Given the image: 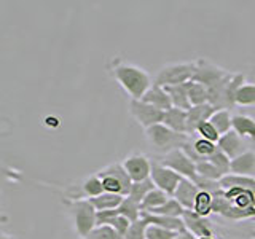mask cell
<instances>
[{
  "mask_svg": "<svg viewBox=\"0 0 255 239\" xmlns=\"http://www.w3.org/2000/svg\"><path fill=\"white\" fill-rule=\"evenodd\" d=\"M109 69L110 74L118 82V85L123 88L131 99H142L143 94L148 91V88L153 85L147 70L134 66V64L125 62L118 58L110 62Z\"/></svg>",
  "mask_w": 255,
  "mask_h": 239,
  "instance_id": "cell-1",
  "label": "cell"
},
{
  "mask_svg": "<svg viewBox=\"0 0 255 239\" xmlns=\"http://www.w3.org/2000/svg\"><path fill=\"white\" fill-rule=\"evenodd\" d=\"M246 83V75L238 72V74H230L220 80L219 83L207 88V102L211 104L215 110H230L236 106L235 96L236 91Z\"/></svg>",
  "mask_w": 255,
  "mask_h": 239,
  "instance_id": "cell-2",
  "label": "cell"
},
{
  "mask_svg": "<svg viewBox=\"0 0 255 239\" xmlns=\"http://www.w3.org/2000/svg\"><path fill=\"white\" fill-rule=\"evenodd\" d=\"M74 222L75 233L80 239H85L98 227V211L94 209L90 199H67L64 201Z\"/></svg>",
  "mask_w": 255,
  "mask_h": 239,
  "instance_id": "cell-3",
  "label": "cell"
},
{
  "mask_svg": "<svg viewBox=\"0 0 255 239\" xmlns=\"http://www.w3.org/2000/svg\"><path fill=\"white\" fill-rule=\"evenodd\" d=\"M145 137L150 145L163 155L169 153L172 150L183 148V145L191 139L187 134L174 132L163 123L155 124V126L148 127V129H145Z\"/></svg>",
  "mask_w": 255,
  "mask_h": 239,
  "instance_id": "cell-4",
  "label": "cell"
},
{
  "mask_svg": "<svg viewBox=\"0 0 255 239\" xmlns=\"http://www.w3.org/2000/svg\"><path fill=\"white\" fill-rule=\"evenodd\" d=\"M102 180V187L106 193H114V195H122L128 196L132 182L129 175L125 171L122 163H112L106 167H102L101 171L96 172Z\"/></svg>",
  "mask_w": 255,
  "mask_h": 239,
  "instance_id": "cell-5",
  "label": "cell"
},
{
  "mask_svg": "<svg viewBox=\"0 0 255 239\" xmlns=\"http://www.w3.org/2000/svg\"><path fill=\"white\" fill-rule=\"evenodd\" d=\"M195 74V62H172L166 64L156 72L153 83L158 86H175L191 82Z\"/></svg>",
  "mask_w": 255,
  "mask_h": 239,
  "instance_id": "cell-6",
  "label": "cell"
},
{
  "mask_svg": "<svg viewBox=\"0 0 255 239\" xmlns=\"http://www.w3.org/2000/svg\"><path fill=\"white\" fill-rule=\"evenodd\" d=\"M159 163L166 167H169V169H172L174 172H177L179 175H182L183 179H188L191 182H195L198 177L196 164L182 148L172 150V151H169V153L163 155L161 159H159Z\"/></svg>",
  "mask_w": 255,
  "mask_h": 239,
  "instance_id": "cell-7",
  "label": "cell"
},
{
  "mask_svg": "<svg viewBox=\"0 0 255 239\" xmlns=\"http://www.w3.org/2000/svg\"><path fill=\"white\" fill-rule=\"evenodd\" d=\"M193 62H195V74L191 82L201 83L206 88L214 86L215 83H219L220 80H223L230 74L228 70L214 64L212 61H207L206 58H198Z\"/></svg>",
  "mask_w": 255,
  "mask_h": 239,
  "instance_id": "cell-8",
  "label": "cell"
},
{
  "mask_svg": "<svg viewBox=\"0 0 255 239\" xmlns=\"http://www.w3.org/2000/svg\"><path fill=\"white\" fill-rule=\"evenodd\" d=\"M129 115L137 121L143 129L163 123L164 112L158 110L156 107L143 102L142 99H131L129 101Z\"/></svg>",
  "mask_w": 255,
  "mask_h": 239,
  "instance_id": "cell-9",
  "label": "cell"
},
{
  "mask_svg": "<svg viewBox=\"0 0 255 239\" xmlns=\"http://www.w3.org/2000/svg\"><path fill=\"white\" fill-rule=\"evenodd\" d=\"M150 179H151V182L155 183L156 188L163 190L164 193H167L172 198L183 177H182V175H179L177 172H174L172 169H169V167L163 166L159 161H156V163H151Z\"/></svg>",
  "mask_w": 255,
  "mask_h": 239,
  "instance_id": "cell-10",
  "label": "cell"
},
{
  "mask_svg": "<svg viewBox=\"0 0 255 239\" xmlns=\"http://www.w3.org/2000/svg\"><path fill=\"white\" fill-rule=\"evenodd\" d=\"M125 171L129 175L131 182H143L150 179L151 174V161L143 153H132L125 158L122 163Z\"/></svg>",
  "mask_w": 255,
  "mask_h": 239,
  "instance_id": "cell-11",
  "label": "cell"
},
{
  "mask_svg": "<svg viewBox=\"0 0 255 239\" xmlns=\"http://www.w3.org/2000/svg\"><path fill=\"white\" fill-rule=\"evenodd\" d=\"M183 225H185V230L188 233H191L195 238H211L214 236L212 231V225L209 219L201 217L193 211H183L182 215Z\"/></svg>",
  "mask_w": 255,
  "mask_h": 239,
  "instance_id": "cell-12",
  "label": "cell"
},
{
  "mask_svg": "<svg viewBox=\"0 0 255 239\" xmlns=\"http://www.w3.org/2000/svg\"><path fill=\"white\" fill-rule=\"evenodd\" d=\"M215 107H212L209 102L203 104V106H195L191 107L187 112V135L190 137H195L198 126L204 123V121H209L211 117L215 114Z\"/></svg>",
  "mask_w": 255,
  "mask_h": 239,
  "instance_id": "cell-13",
  "label": "cell"
},
{
  "mask_svg": "<svg viewBox=\"0 0 255 239\" xmlns=\"http://www.w3.org/2000/svg\"><path fill=\"white\" fill-rule=\"evenodd\" d=\"M217 147L225 153L230 159H235L239 155H243L244 151H247L246 140L241 139L239 135L231 129L230 132L220 135V139L217 142Z\"/></svg>",
  "mask_w": 255,
  "mask_h": 239,
  "instance_id": "cell-14",
  "label": "cell"
},
{
  "mask_svg": "<svg viewBox=\"0 0 255 239\" xmlns=\"http://www.w3.org/2000/svg\"><path fill=\"white\" fill-rule=\"evenodd\" d=\"M223 195H225L228 201L235 207H238V209L255 212V193L254 191L244 190V188H230V190H223Z\"/></svg>",
  "mask_w": 255,
  "mask_h": 239,
  "instance_id": "cell-15",
  "label": "cell"
},
{
  "mask_svg": "<svg viewBox=\"0 0 255 239\" xmlns=\"http://www.w3.org/2000/svg\"><path fill=\"white\" fill-rule=\"evenodd\" d=\"M230 174L255 177V150H247L238 158L231 159Z\"/></svg>",
  "mask_w": 255,
  "mask_h": 239,
  "instance_id": "cell-16",
  "label": "cell"
},
{
  "mask_svg": "<svg viewBox=\"0 0 255 239\" xmlns=\"http://www.w3.org/2000/svg\"><path fill=\"white\" fill-rule=\"evenodd\" d=\"M231 129L241 139L255 142V118L251 115L236 114L231 118Z\"/></svg>",
  "mask_w": 255,
  "mask_h": 239,
  "instance_id": "cell-17",
  "label": "cell"
},
{
  "mask_svg": "<svg viewBox=\"0 0 255 239\" xmlns=\"http://www.w3.org/2000/svg\"><path fill=\"white\" fill-rule=\"evenodd\" d=\"M142 101L150 104V106L156 107L158 110H161V112H167V110L172 109V104H171L169 94H167L166 88L158 86L155 83L148 88V91L145 94H143Z\"/></svg>",
  "mask_w": 255,
  "mask_h": 239,
  "instance_id": "cell-18",
  "label": "cell"
},
{
  "mask_svg": "<svg viewBox=\"0 0 255 239\" xmlns=\"http://www.w3.org/2000/svg\"><path fill=\"white\" fill-rule=\"evenodd\" d=\"M140 219L145 220L148 225H156L166 230L175 231V233H183L185 225H183V220L179 217H166V215H156V214H150V212H140Z\"/></svg>",
  "mask_w": 255,
  "mask_h": 239,
  "instance_id": "cell-19",
  "label": "cell"
},
{
  "mask_svg": "<svg viewBox=\"0 0 255 239\" xmlns=\"http://www.w3.org/2000/svg\"><path fill=\"white\" fill-rule=\"evenodd\" d=\"M198 191H199V188L196 187L195 182H191L188 179H182V182L179 183V187H177V190H175L172 198L177 199L185 211H191L193 209V203H195V198L198 195Z\"/></svg>",
  "mask_w": 255,
  "mask_h": 239,
  "instance_id": "cell-20",
  "label": "cell"
},
{
  "mask_svg": "<svg viewBox=\"0 0 255 239\" xmlns=\"http://www.w3.org/2000/svg\"><path fill=\"white\" fill-rule=\"evenodd\" d=\"M104 193L102 180L98 174L88 175V177L80 183V190L77 191L75 199H91Z\"/></svg>",
  "mask_w": 255,
  "mask_h": 239,
  "instance_id": "cell-21",
  "label": "cell"
},
{
  "mask_svg": "<svg viewBox=\"0 0 255 239\" xmlns=\"http://www.w3.org/2000/svg\"><path fill=\"white\" fill-rule=\"evenodd\" d=\"M163 124L169 129L179 134H187V112L172 107L171 110L164 112Z\"/></svg>",
  "mask_w": 255,
  "mask_h": 239,
  "instance_id": "cell-22",
  "label": "cell"
},
{
  "mask_svg": "<svg viewBox=\"0 0 255 239\" xmlns=\"http://www.w3.org/2000/svg\"><path fill=\"white\" fill-rule=\"evenodd\" d=\"M220 188L230 190V188H244L251 190L255 193V177H246V175H236V174H227L220 179Z\"/></svg>",
  "mask_w": 255,
  "mask_h": 239,
  "instance_id": "cell-23",
  "label": "cell"
},
{
  "mask_svg": "<svg viewBox=\"0 0 255 239\" xmlns=\"http://www.w3.org/2000/svg\"><path fill=\"white\" fill-rule=\"evenodd\" d=\"M167 94H169V99L172 107L180 109L188 112L191 109V104L188 99V90H187V83L183 85H175V86H167L166 88Z\"/></svg>",
  "mask_w": 255,
  "mask_h": 239,
  "instance_id": "cell-24",
  "label": "cell"
},
{
  "mask_svg": "<svg viewBox=\"0 0 255 239\" xmlns=\"http://www.w3.org/2000/svg\"><path fill=\"white\" fill-rule=\"evenodd\" d=\"M125 196L122 195H114V193H106L104 191L102 195L96 196V198H91L90 203L93 204V207L98 212H104V211H114V209H118L120 204L123 203Z\"/></svg>",
  "mask_w": 255,
  "mask_h": 239,
  "instance_id": "cell-25",
  "label": "cell"
},
{
  "mask_svg": "<svg viewBox=\"0 0 255 239\" xmlns=\"http://www.w3.org/2000/svg\"><path fill=\"white\" fill-rule=\"evenodd\" d=\"M169 198H171V196L167 195V193H164L163 190L153 188L145 198L142 199V203H140V211H142V212H151V211H155V209H158L159 206H163Z\"/></svg>",
  "mask_w": 255,
  "mask_h": 239,
  "instance_id": "cell-26",
  "label": "cell"
},
{
  "mask_svg": "<svg viewBox=\"0 0 255 239\" xmlns=\"http://www.w3.org/2000/svg\"><path fill=\"white\" fill-rule=\"evenodd\" d=\"M212 203H214V198L209 191H204V190H199L198 195L195 198V203H193V212H196L198 215L201 217H209L212 214Z\"/></svg>",
  "mask_w": 255,
  "mask_h": 239,
  "instance_id": "cell-27",
  "label": "cell"
},
{
  "mask_svg": "<svg viewBox=\"0 0 255 239\" xmlns=\"http://www.w3.org/2000/svg\"><path fill=\"white\" fill-rule=\"evenodd\" d=\"M117 211H118L120 215H123V217L128 219L131 223L137 222L140 219V212H142L140 211V204L135 203L134 199H131L129 196H125L123 203L120 204V207Z\"/></svg>",
  "mask_w": 255,
  "mask_h": 239,
  "instance_id": "cell-28",
  "label": "cell"
},
{
  "mask_svg": "<svg viewBox=\"0 0 255 239\" xmlns=\"http://www.w3.org/2000/svg\"><path fill=\"white\" fill-rule=\"evenodd\" d=\"M231 118H233V115H231L230 110H217L211 117L209 121L215 129H217V132L223 135L231 131Z\"/></svg>",
  "mask_w": 255,
  "mask_h": 239,
  "instance_id": "cell-29",
  "label": "cell"
},
{
  "mask_svg": "<svg viewBox=\"0 0 255 239\" xmlns=\"http://www.w3.org/2000/svg\"><path fill=\"white\" fill-rule=\"evenodd\" d=\"M235 102L239 107H254L255 106V83H244L236 91Z\"/></svg>",
  "mask_w": 255,
  "mask_h": 239,
  "instance_id": "cell-30",
  "label": "cell"
},
{
  "mask_svg": "<svg viewBox=\"0 0 255 239\" xmlns=\"http://www.w3.org/2000/svg\"><path fill=\"white\" fill-rule=\"evenodd\" d=\"M187 90H188V99H190L191 107L207 104V88L206 86H203L201 83H196V82H188Z\"/></svg>",
  "mask_w": 255,
  "mask_h": 239,
  "instance_id": "cell-31",
  "label": "cell"
},
{
  "mask_svg": "<svg viewBox=\"0 0 255 239\" xmlns=\"http://www.w3.org/2000/svg\"><path fill=\"white\" fill-rule=\"evenodd\" d=\"M196 174L199 175V177L207 179V180H214V182H220V179L225 175L219 169V167H215L209 159H206V161H201V163H196Z\"/></svg>",
  "mask_w": 255,
  "mask_h": 239,
  "instance_id": "cell-32",
  "label": "cell"
},
{
  "mask_svg": "<svg viewBox=\"0 0 255 239\" xmlns=\"http://www.w3.org/2000/svg\"><path fill=\"white\" fill-rule=\"evenodd\" d=\"M156 188L155 187V183L151 182V179H147V180H143V182H132V185H131V190H129V196L131 199H134L135 203H142V199L145 198L151 190Z\"/></svg>",
  "mask_w": 255,
  "mask_h": 239,
  "instance_id": "cell-33",
  "label": "cell"
},
{
  "mask_svg": "<svg viewBox=\"0 0 255 239\" xmlns=\"http://www.w3.org/2000/svg\"><path fill=\"white\" fill-rule=\"evenodd\" d=\"M183 211H185V209H183V207L180 206V203L177 201V199L169 198V199H167V201L163 204V206H159L158 209L151 211L150 214L166 215V217H179V219H182Z\"/></svg>",
  "mask_w": 255,
  "mask_h": 239,
  "instance_id": "cell-34",
  "label": "cell"
},
{
  "mask_svg": "<svg viewBox=\"0 0 255 239\" xmlns=\"http://www.w3.org/2000/svg\"><path fill=\"white\" fill-rule=\"evenodd\" d=\"M85 239H123L109 225H98Z\"/></svg>",
  "mask_w": 255,
  "mask_h": 239,
  "instance_id": "cell-35",
  "label": "cell"
},
{
  "mask_svg": "<svg viewBox=\"0 0 255 239\" xmlns=\"http://www.w3.org/2000/svg\"><path fill=\"white\" fill-rule=\"evenodd\" d=\"M209 161L215 166V167H219V169L223 172V174H230V164H231V159L223 153V151L217 147V150L214 151V153L207 158Z\"/></svg>",
  "mask_w": 255,
  "mask_h": 239,
  "instance_id": "cell-36",
  "label": "cell"
},
{
  "mask_svg": "<svg viewBox=\"0 0 255 239\" xmlns=\"http://www.w3.org/2000/svg\"><path fill=\"white\" fill-rule=\"evenodd\" d=\"M179 233L171 230H166L161 227H156V225H148L147 231H145V238L147 239H175Z\"/></svg>",
  "mask_w": 255,
  "mask_h": 239,
  "instance_id": "cell-37",
  "label": "cell"
},
{
  "mask_svg": "<svg viewBox=\"0 0 255 239\" xmlns=\"http://www.w3.org/2000/svg\"><path fill=\"white\" fill-rule=\"evenodd\" d=\"M147 227H148V223L143 219H139L137 222L131 223V227L128 230V233L125 235L123 239H147L145 238Z\"/></svg>",
  "mask_w": 255,
  "mask_h": 239,
  "instance_id": "cell-38",
  "label": "cell"
},
{
  "mask_svg": "<svg viewBox=\"0 0 255 239\" xmlns=\"http://www.w3.org/2000/svg\"><path fill=\"white\" fill-rule=\"evenodd\" d=\"M196 134H198V137H203V139L209 140V142H214V143H217L219 139H220V134L211 124V121H204V123L199 124L198 129H196Z\"/></svg>",
  "mask_w": 255,
  "mask_h": 239,
  "instance_id": "cell-39",
  "label": "cell"
},
{
  "mask_svg": "<svg viewBox=\"0 0 255 239\" xmlns=\"http://www.w3.org/2000/svg\"><path fill=\"white\" fill-rule=\"evenodd\" d=\"M175 239H196V238L191 233H188V231H183V233H179Z\"/></svg>",
  "mask_w": 255,
  "mask_h": 239,
  "instance_id": "cell-40",
  "label": "cell"
},
{
  "mask_svg": "<svg viewBox=\"0 0 255 239\" xmlns=\"http://www.w3.org/2000/svg\"><path fill=\"white\" fill-rule=\"evenodd\" d=\"M46 124H48V126H58V124H59V121H58V118L48 117V118H46Z\"/></svg>",
  "mask_w": 255,
  "mask_h": 239,
  "instance_id": "cell-41",
  "label": "cell"
},
{
  "mask_svg": "<svg viewBox=\"0 0 255 239\" xmlns=\"http://www.w3.org/2000/svg\"><path fill=\"white\" fill-rule=\"evenodd\" d=\"M0 239H14L13 236L10 235H5V233H0Z\"/></svg>",
  "mask_w": 255,
  "mask_h": 239,
  "instance_id": "cell-42",
  "label": "cell"
},
{
  "mask_svg": "<svg viewBox=\"0 0 255 239\" xmlns=\"http://www.w3.org/2000/svg\"><path fill=\"white\" fill-rule=\"evenodd\" d=\"M252 220H254V222H255V219H252Z\"/></svg>",
  "mask_w": 255,
  "mask_h": 239,
  "instance_id": "cell-43",
  "label": "cell"
}]
</instances>
